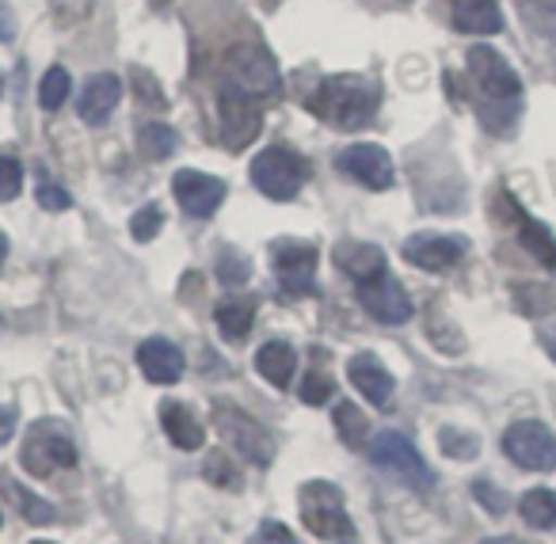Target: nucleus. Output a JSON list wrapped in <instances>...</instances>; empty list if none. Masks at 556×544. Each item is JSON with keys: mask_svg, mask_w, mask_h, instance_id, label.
I'll return each instance as SVG.
<instances>
[{"mask_svg": "<svg viewBox=\"0 0 556 544\" xmlns=\"http://www.w3.org/2000/svg\"><path fill=\"white\" fill-rule=\"evenodd\" d=\"M381 92L370 77H358V73H340V77H328L325 85L313 92L309 111L320 123L336 126V130H358L378 115Z\"/></svg>", "mask_w": 556, "mask_h": 544, "instance_id": "nucleus-1", "label": "nucleus"}, {"mask_svg": "<svg viewBox=\"0 0 556 544\" xmlns=\"http://www.w3.org/2000/svg\"><path fill=\"white\" fill-rule=\"evenodd\" d=\"M298 506H302V521L313 536L332 544H358L355 521L348 514V503H343V491L328 480H309L302 483V495H298Z\"/></svg>", "mask_w": 556, "mask_h": 544, "instance_id": "nucleus-2", "label": "nucleus"}, {"mask_svg": "<svg viewBox=\"0 0 556 544\" xmlns=\"http://www.w3.org/2000/svg\"><path fill=\"white\" fill-rule=\"evenodd\" d=\"M305 179H309V161L298 156L294 149H287V146L263 149V153L252 161L255 191L267 194V199H275V202H290L298 191H302Z\"/></svg>", "mask_w": 556, "mask_h": 544, "instance_id": "nucleus-3", "label": "nucleus"}, {"mask_svg": "<svg viewBox=\"0 0 556 544\" xmlns=\"http://www.w3.org/2000/svg\"><path fill=\"white\" fill-rule=\"evenodd\" d=\"M225 85L237 88V92L252 96V100H267L278 92V65L270 58V50L244 42V47H232L225 54Z\"/></svg>", "mask_w": 556, "mask_h": 544, "instance_id": "nucleus-4", "label": "nucleus"}, {"mask_svg": "<svg viewBox=\"0 0 556 544\" xmlns=\"http://www.w3.org/2000/svg\"><path fill=\"white\" fill-rule=\"evenodd\" d=\"M370 460L381 472H389L393 480L408 483V488H416V491H427L434 483V472L427 468V460L419 457V450L404 434H396V430H381V434L374 438Z\"/></svg>", "mask_w": 556, "mask_h": 544, "instance_id": "nucleus-5", "label": "nucleus"}, {"mask_svg": "<svg viewBox=\"0 0 556 544\" xmlns=\"http://www.w3.org/2000/svg\"><path fill=\"white\" fill-rule=\"evenodd\" d=\"M20 460L31 476H54L58 468L77 465V445L70 442V434L58 422H35L24 438Z\"/></svg>", "mask_w": 556, "mask_h": 544, "instance_id": "nucleus-6", "label": "nucleus"}, {"mask_svg": "<svg viewBox=\"0 0 556 544\" xmlns=\"http://www.w3.org/2000/svg\"><path fill=\"white\" fill-rule=\"evenodd\" d=\"M503 453H507L518 468H530V472H553L556 468V434L538 419L510 422L507 434H503Z\"/></svg>", "mask_w": 556, "mask_h": 544, "instance_id": "nucleus-7", "label": "nucleus"}, {"mask_svg": "<svg viewBox=\"0 0 556 544\" xmlns=\"http://www.w3.org/2000/svg\"><path fill=\"white\" fill-rule=\"evenodd\" d=\"M270 263H275L278 286L290 298H309L317 290V248L309 240H275Z\"/></svg>", "mask_w": 556, "mask_h": 544, "instance_id": "nucleus-8", "label": "nucleus"}, {"mask_svg": "<svg viewBox=\"0 0 556 544\" xmlns=\"http://www.w3.org/2000/svg\"><path fill=\"white\" fill-rule=\"evenodd\" d=\"M214 422H217V430H222V438L240 457H252L255 465H270V460H275V442H270V434L252 415L237 412V407H217Z\"/></svg>", "mask_w": 556, "mask_h": 544, "instance_id": "nucleus-9", "label": "nucleus"}, {"mask_svg": "<svg viewBox=\"0 0 556 544\" xmlns=\"http://www.w3.org/2000/svg\"><path fill=\"white\" fill-rule=\"evenodd\" d=\"M217 111H222V141L229 149H244L255 141L260 134V123H263V111H260V100L252 96L237 92V88L225 85L217 92Z\"/></svg>", "mask_w": 556, "mask_h": 544, "instance_id": "nucleus-10", "label": "nucleus"}, {"mask_svg": "<svg viewBox=\"0 0 556 544\" xmlns=\"http://www.w3.org/2000/svg\"><path fill=\"white\" fill-rule=\"evenodd\" d=\"M358 305L374 316L378 324H404L412 320V298L393 275L381 270L370 282H358Z\"/></svg>", "mask_w": 556, "mask_h": 544, "instance_id": "nucleus-11", "label": "nucleus"}, {"mask_svg": "<svg viewBox=\"0 0 556 544\" xmlns=\"http://www.w3.org/2000/svg\"><path fill=\"white\" fill-rule=\"evenodd\" d=\"M469 73L488 100H518V92H522L518 73L510 69L507 58L495 54L492 47H472L469 50Z\"/></svg>", "mask_w": 556, "mask_h": 544, "instance_id": "nucleus-12", "label": "nucleus"}, {"mask_svg": "<svg viewBox=\"0 0 556 544\" xmlns=\"http://www.w3.org/2000/svg\"><path fill=\"white\" fill-rule=\"evenodd\" d=\"M336 164H340L343 176L363 184L366 191H389L396 179L393 156H389L381 146H351V149H343Z\"/></svg>", "mask_w": 556, "mask_h": 544, "instance_id": "nucleus-13", "label": "nucleus"}, {"mask_svg": "<svg viewBox=\"0 0 556 544\" xmlns=\"http://www.w3.org/2000/svg\"><path fill=\"white\" fill-rule=\"evenodd\" d=\"M469 240L465 237H450V232H416V237L404 240L401 255L412 267L424 270H450L454 263H462Z\"/></svg>", "mask_w": 556, "mask_h": 544, "instance_id": "nucleus-14", "label": "nucleus"}, {"mask_svg": "<svg viewBox=\"0 0 556 544\" xmlns=\"http://www.w3.org/2000/svg\"><path fill=\"white\" fill-rule=\"evenodd\" d=\"M172 194H176V202H179L184 214L210 217L225 202V184L217 176H206V172L184 168V172L172 176Z\"/></svg>", "mask_w": 556, "mask_h": 544, "instance_id": "nucleus-15", "label": "nucleus"}, {"mask_svg": "<svg viewBox=\"0 0 556 544\" xmlns=\"http://www.w3.org/2000/svg\"><path fill=\"white\" fill-rule=\"evenodd\" d=\"M348 377L355 384V392H363V400H370L374 407H393V392H396V381L386 366H381L378 354H355L348 362Z\"/></svg>", "mask_w": 556, "mask_h": 544, "instance_id": "nucleus-16", "label": "nucleus"}, {"mask_svg": "<svg viewBox=\"0 0 556 544\" xmlns=\"http://www.w3.org/2000/svg\"><path fill=\"white\" fill-rule=\"evenodd\" d=\"M138 366L153 384H176L184 377V351L172 339H146L138 346Z\"/></svg>", "mask_w": 556, "mask_h": 544, "instance_id": "nucleus-17", "label": "nucleus"}, {"mask_svg": "<svg viewBox=\"0 0 556 544\" xmlns=\"http://www.w3.org/2000/svg\"><path fill=\"white\" fill-rule=\"evenodd\" d=\"M118 100H123V80L111 77V73H100L80 92V118L88 126H103L111 118V111L118 107Z\"/></svg>", "mask_w": 556, "mask_h": 544, "instance_id": "nucleus-18", "label": "nucleus"}, {"mask_svg": "<svg viewBox=\"0 0 556 544\" xmlns=\"http://www.w3.org/2000/svg\"><path fill=\"white\" fill-rule=\"evenodd\" d=\"M161 422L168 442L179 445V450H202V442H206V427H202L199 415L187 404H176V400L161 404Z\"/></svg>", "mask_w": 556, "mask_h": 544, "instance_id": "nucleus-19", "label": "nucleus"}, {"mask_svg": "<svg viewBox=\"0 0 556 544\" xmlns=\"http://www.w3.org/2000/svg\"><path fill=\"white\" fill-rule=\"evenodd\" d=\"M454 27L462 35H495L503 31V12L495 0H454Z\"/></svg>", "mask_w": 556, "mask_h": 544, "instance_id": "nucleus-20", "label": "nucleus"}, {"mask_svg": "<svg viewBox=\"0 0 556 544\" xmlns=\"http://www.w3.org/2000/svg\"><path fill=\"white\" fill-rule=\"evenodd\" d=\"M336 263L355 282H370V278H378L386 270V252L378 244H355V240H348V244L336 248Z\"/></svg>", "mask_w": 556, "mask_h": 544, "instance_id": "nucleus-21", "label": "nucleus"}, {"mask_svg": "<svg viewBox=\"0 0 556 544\" xmlns=\"http://www.w3.org/2000/svg\"><path fill=\"white\" fill-rule=\"evenodd\" d=\"M255 369H260V374L267 377L275 389H287V384L294 381V369H298L294 346L282 343V339H270V343H263L260 354H255Z\"/></svg>", "mask_w": 556, "mask_h": 544, "instance_id": "nucleus-22", "label": "nucleus"}, {"mask_svg": "<svg viewBox=\"0 0 556 544\" xmlns=\"http://www.w3.org/2000/svg\"><path fill=\"white\" fill-rule=\"evenodd\" d=\"M518 514H522V521L530 529H541V533L556 529V491H548V488L526 491V495L518 498Z\"/></svg>", "mask_w": 556, "mask_h": 544, "instance_id": "nucleus-23", "label": "nucleus"}, {"mask_svg": "<svg viewBox=\"0 0 556 544\" xmlns=\"http://www.w3.org/2000/svg\"><path fill=\"white\" fill-rule=\"evenodd\" d=\"M214 320H217V328H222L225 339L240 343V339H244L248 331H252V324H255V305H252V301L229 298V301H222V305L214 308Z\"/></svg>", "mask_w": 556, "mask_h": 544, "instance_id": "nucleus-24", "label": "nucleus"}, {"mask_svg": "<svg viewBox=\"0 0 556 544\" xmlns=\"http://www.w3.org/2000/svg\"><path fill=\"white\" fill-rule=\"evenodd\" d=\"M518 214V210H515ZM518 232H522V244L530 248L533 255H538L541 263H545L548 270L556 267V240H553V232L545 229L541 222H533V217H526V214H518Z\"/></svg>", "mask_w": 556, "mask_h": 544, "instance_id": "nucleus-25", "label": "nucleus"}, {"mask_svg": "<svg viewBox=\"0 0 556 544\" xmlns=\"http://www.w3.org/2000/svg\"><path fill=\"white\" fill-rule=\"evenodd\" d=\"M176 146H179L176 130H172V126H164V123H146L138 130V149L146 156H153V161L172 156V153H176Z\"/></svg>", "mask_w": 556, "mask_h": 544, "instance_id": "nucleus-26", "label": "nucleus"}, {"mask_svg": "<svg viewBox=\"0 0 556 544\" xmlns=\"http://www.w3.org/2000/svg\"><path fill=\"white\" fill-rule=\"evenodd\" d=\"M70 92H73L70 73H65L62 65L47 69V77H42V85H39V103H42V111H58L65 100H70Z\"/></svg>", "mask_w": 556, "mask_h": 544, "instance_id": "nucleus-27", "label": "nucleus"}, {"mask_svg": "<svg viewBox=\"0 0 556 544\" xmlns=\"http://www.w3.org/2000/svg\"><path fill=\"white\" fill-rule=\"evenodd\" d=\"M336 430H340V438L351 445V450H358V445L366 442V430H370V422L363 419V412H358L355 404H340V407H336Z\"/></svg>", "mask_w": 556, "mask_h": 544, "instance_id": "nucleus-28", "label": "nucleus"}, {"mask_svg": "<svg viewBox=\"0 0 556 544\" xmlns=\"http://www.w3.org/2000/svg\"><path fill=\"white\" fill-rule=\"evenodd\" d=\"M161 229H164V214H161V206H156V202L141 206L138 214L130 217V237L141 240V244H149V240H153Z\"/></svg>", "mask_w": 556, "mask_h": 544, "instance_id": "nucleus-29", "label": "nucleus"}, {"mask_svg": "<svg viewBox=\"0 0 556 544\" xmlns=\"http://www.w3.org/2000/svg\"><path fill=\"white\" fill-rule=\"evenodd\" d=\"M202 472H206L210 480H214L217 488H225V491H237V488H240L237 465H232V457H225V453H210V457H206V468H202Z\"/></svg>", "mask_w": 556, "mask_h": 544, "instance_id": "nucleus-30", "label": "nucleus"}, {"mask_svg": "<svg viewBox=\"0 0 556 544\" xmlns=\"http://www.w3.org/2000/svg\"><path fill=\"white\" fill-rule=\"evenodd\" d=\"M9 495L16 498V506L27 514V521H39V526H47V521H54V506L42 503L39 495H31V491H27V495H24V488H16V483H9Z\"/></svg>", "mask_w": 556, "mask_h": 544, "instance_id": "nucleus-31", "label": "nucleus"}, {"mask_svg": "<svg viewBox=\"0 0 556 544\" xmlns=\"http://www.w3.org/2000/svg\"><path fill=\"white\" fill-rule=\"evenodd\" d=\"M217 275H222L225 286H244L248 275H252V267H248V260H240L237 252H229V248H225L222 260H217Z\"/></svg>", "mask_w": 556, "mask_h": 544, "instance_id": "nucleus-32", "label": "nucleus"}, {"mask_svg": "<svg viewBox=\"0 0 556 544\" xmlns=\"http://www.w3.org/2000/svg\"><path fill=\"white\" fill-rule=\"evenodd\" d=\"M24 187V168L12 156H0V202H12Z\"/></svg>", "mask_w": 556, "mask_h": 544, "instance_id": "nucleus-33", "label": "nucleus"}, {"mask_svg": "<svg viewBox=\"0 0 556 544\" xmlns=\"http://www.w3.org/2000/svg\"><path fill=\"white\" fill-rule=\"evenodd\" d=\"M328 396H336V381L328 374H320V369H313L302 381V400L305 404H325Z\"/></svg>", "mask_w": 556, "mask_h": 544, "instance_id": "nucleus-34", "label": "nucleus"}, {"mask_svg": "<svg viewBox=\"0 0 556 544\" xmlns=\"http://www.w3.org/2000/svg\"><path fill=\"white\" fill-rule=\"evenodd\" d=\"M515 298L522 301V313H530V316H541V313L553 308V290H545V286H530V290L518 286Z\"/></svg>", "mask_w": 556, "mask_h": 544, "instance_id": "nucleus-35", "label": "nucleus"}, {"mask_svg": "<svg viewBox=\"0 0 556 544\" xmlns=\"http://www.w3.org/2000/svg\"><path fill=\"white\" fill-rule=\"evenodd\" d=\"M35 199H39V206L42 210H70L73 206V199H70V191L65 187H58V184H39V191H35Z\"/></svg>", "mask_w": 556, "mask_h": 544, "instance_id": "nucleus-36", "label": "nucleus"}, {"mask_svg": "<svg viewBox=\"0 0 556 544\" xmlns=\"http://www.w3.org/2000/svg\"><path fill=\"white\" fill-rule=\"evenodd\" d=\"M442 450H446L450 457L469 460L472 453H477V438H462L457 430H442Z\"/></svg>", "mask_w": 556, "mask_h": 544, "instance_id": "nucleus-37", "label": "nucleus"}, {"mask_svg": "<svg viewBox=\"0 0 556 544\" xmlns=\"http://www.w3.org/2000/svg\"><path fill=\"white\" fill-rule=\"evenodd\" d=\"M255 544H298V541H294V533L282 526V521H263Z\"/></svg>", "mask_w": 556, "mask_h": 544, "instance_id": "nucleus-38", "label": "nucleus"}, {"mask_svg": "<svg viewBox=\"0 0 556 544\" xmlns=\"http://www.w3.org/2000/svg\"><path fill=\"white\" fill-rule=\"evenodd\" d=\"M472 491H477V498H480V503H484L492 514H500L503 506H507V495H503V491H500V495H495V491H492V483H484V480H480Z\"/></svg>", "mask_w": 556, "mask_h": 544, "instance_id": "nucleus-39", "label": "nucleus"}, {"mask_svg": "<svg viewBox=\"0 0 556 544\" xmlns=\"http://www.w3.org/2000/svg\"><path fill=\"white\" fill-rule=\"evenodd\" d=\"M16 422H20L16 407H12V404H0V445H4L12 434H16Z\"/></svg>", "mask_w": 556, "mask_h": 544, "instance_id": "nucleus-40", "label": "nucleus"}, {"mask_svg": "<svg viewBox=\"0 0 556 544\" xmlns=\"http://www.w3.org/2000/svg\"><path fill=\"white\" fill-rule=\"evenodd\" d=\"M526 16L530 12H548V24L545 27H556V0H522Z\"/></svg>", "mask_w": 556, "mask_h": 544, "instance_id": "nucleus-41", "label": "nucleus"}, {"mask_svg": "<svg viewBox=\"0 0 556 544\" xmlns=\"http://www.w3.org/2000/svg\"><path fill=\"white\" fill-rule=\"evenodd\" d=\"M541 346L556 358V331H541Z\"/></svg>", "mask_w": 556, "mask_h": 544, "instance_id": "nucleus-42", "label": "nucleus"}, {"mask_svg": "<svg viewBox=\"0 0 556 544\" xmlns=\"http://www.w3.org/2000/svg\"><path fill=\"white\" fill-rule=\"evenodd\" d=\"M484 544H522V541H515V536H488Z\"/></svg>", "mask_w": 556, "mask_h": 544, "instance_id": "nucleus-43", "label": "nucleus"}, {"mask_svg": "<svg viewBox=\"0 0 556 544\" xmlns=\"http://www.w3.org/2000/svg\"><path fill=\"white\" fill-rule=\"evenodd\" d=\"M4 255H9V244H4V237H0V263H4Z\"/></svg>", "mask_w": 556, "mask_h": 544, "instance_id": "nucleus-44", "label": "nucleus"}, {"mask_svg": "<svg viewBox=\"0 0 556 544\" xmlns=\"http://www.w3.org/2000/svg\"><path fill=\"white\" fill-rule=\"evenodd\" d=\"M153 9H156V12H164V9H168V0H153Z\"/></svg>", "mask_w": 556, "mask_h": 544, "instance_id": "nucleus-45", "label": "nucleus"}, {"mask_svg": "<svg viewBox=\"0 0 556 544\" xmlns=\"http://www.w3.org/2000/svg\"><path fill=\"white\" fill-rule=\"evenodd\" d=\"M0 92H4V77H0Z\"/></svg>", "mask_w": 556, "mask_h": 544, "instance_id": "nucleus-46", "label": "nucleus"}, {"mask_svg": "<svg viewBox=\"0 0 556 544\" xmlns=\"http://www.w3.org/2000/svg\"><path fill=\"white\" fill-rule=\"evenodd\" d=\"M35 544H50V541H35Z\"/></svg>", "mask_w": 556, "mask_h": 544, "instance_id": "nucleus-47", "label": "nucleus"}]
</instances>
